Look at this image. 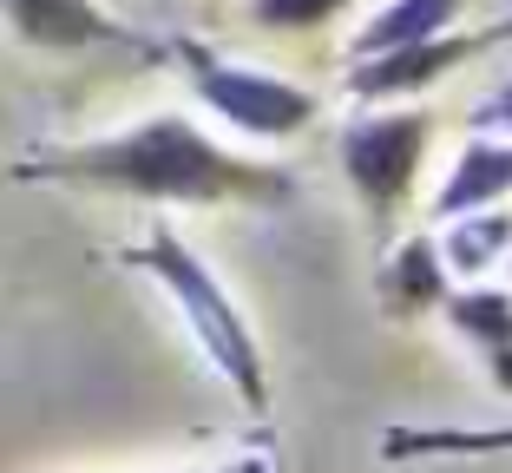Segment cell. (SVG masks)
<instances>
[{
  "label": "cell",
  "mask_w": 512,
  "mask_h": 473,
  "mask_svg": "<svg viewBox=\"0 0 512 473\" xmlns=\"http://www.w3.org/2000/svg\"><path fill=\"white\" fill-rule=\"evenodd\" d=\"M14 178L79 184V191H112V198H138V204H256V211L289 204L302 191L296 171L230 152L184 112H158V119H138L106 138L27 152L14 165Z\"/></svg>",
  "instance_id": "1"
},
{
  "label": "cell",
  "mask_w": 512,
  "mask_h": 473,
  "mask_svg": "<svg viewBox=\"0 0 512 473\" xmlns=\"http://www.w3.org/2000/svg\"><path fill=\"white\" fill-rule=\"evenodd\" d=\"M119 263H125V270H138V276H151V283L171 296V309H178L184 329L197 336L204 362L230 382V395H237L243 408H250V414L270 408V368H263V342H256L250 316L237 309V296L217 283V270L184 244L178 230L151 224L145 244L119 250Z\"/></svg>",
  "instance_id": "2"
},
{
  "label": "cell",
  "mask_w": 512,
  "mask_h": 473,
  "mask_svg": "<svg viewBox=\"0 0 512 473\" xmlns=\"http://www.w3.org/2000/svg\"><path fill=\"white\" fill-rule=\"evenodd\" d=\"M165 53L184 66L197 99L224 125H237L243 138H296V132H309L316 112H322V99L309 86L276 79V73H263V66H237V60H224V53H211L204 40H191V33H178Z\"/></svg>",
  "instance_id": "3"
},
{
  "label": "cell",
  "mask_w": 512,
  "mask_h": 473,
  "mask_svg": "<svg viewBox=\"0 0 512 473\" xmlns=\"http://www.w3.org/2000/svg\"><path fill=\"white\" fill-rule=\"evenodd\" d=\"M427 138H434V112H368V119L342 125V171L355 184L362 211L375 217V230H388V217L407 204L414 178H421V158H427Z\"/></svg>",
  "instance_id": "4"
},
{
  "label": "cell",
  "mask_w": 512,
  "mask_h": 473,
  "mask_svg": "<svg viewBox=\"0 0 512 473\" xmlns=\"http://www.w3.org/2000/svg\"><path fill=\"white\" fill-rule=\"evenodd\" d=\"M0 20L33 53H92V46H125V53H165L151 33L112 20L99 0H0Z\"/></svg>",
  "instance_id": "5"
},
{
  "label": "cell",
  "mask_w": 512,
  "mask_h": 473,
  "mask_svg": "<svg viewBox=\"0 0 512 473\" xmlns=\"http://www.w3.org/2000/svg\"><path fill=\"white\" fill-rule=\"evenodd\" d=\"M486 46V33H434V40H407L388 53H368V60H348V92L381 106V99H407V92H427L434 79H447L453 66H467Z\"/></svg>",
  "instance_id": "6"
},
{
  "label": "cell",
  "mask_w": 512,
  "mask_h": 473,
  "mask_svg": "<svg viewBox=\"0 0 512 473\" xmlns=\"http://www.w3.org/2000/svg\"><path fill=\"white\" fill-rule=\"evenodd\" d=\"M512 198V138H493V132H473L453 158L447 184L434 191V217H467V211H486V204H506Z\"/></svg>",
  "instance_id": "7"
},
{
  "label": "cell",
  "mask_w": 512,
  "mask_h": 473,
  "mask_svg": "<svg viewBox=\"0 0 512 473\" xmlns=\"http://www.w3.org/2000/svg\"><path fill=\"white\" fill-rule=\"evenodd\" d=\"M375 296H381V316H394V322H414V316L447 303V263H440L434 237L394 244L388 263H381V276H375Z\"/></svg>",
  "instance_id": "8"
},
{
  "label": "cell",
  "mask_w": 512,
  "mask_h": 473,
  "mask_svg": "<svg viewBox=\"0 0 512 473\" xmlns=\"http://www.w3.org/2000/svg\"><path fill=\"white\" fill-rule=\"evenodd\" d=\"M460 7H467V0H388V7L348 40V60H368V53H388V46H407V40H434V33L453 27Z\"/></svg>",
  "instance_id": "9"
},
{
  "label": "cell",
  "mask_w": 512,
  "mask_h": 473,
  "mask_svg": "<svg viewBox=\"0 0 512 473\" xmlns=\"http://www.w3.org/2000/svg\"><path fill=\"white\" fill-rule=\"evenodd\" d=\"M440 263L460 276H480L486 263H499L512 250V211L486 204V211H467V217H447V244H434Z\"/></svg>",
  "instance_id": "10"
},
{
  "label": "cell",
  "mask_w": 512,
  "mask_h": 473,
  "mask_svg": "<svg viewBox=\"0 0 512 473\" xmlns=\"http://www.w3.org/2000/svg\"><path fill=\"white\" fill-rule=\"evenodd\" d=\"M440 454H512V428H388L381 460H440Z\"/></svg>",
  "instance_id": "11"
},
{
  "label": "cell",
  "mask_w": 512,
  "mask_h": 473,
  "mask_svg": "<svg viewBox=\"0 0 512 473\" xmlns=\"http://www.w3.org/2000/svg\"><path fill=\"white\" fill-rule=\"evenodd\" d=\"M440 316L473 342V349H493V342H512V290H493V283H473V290H447Z\"/></svg>",
  "instance_id": "12"
},
{
  "label": "cell",
  "mask_w": 512,
  "mask_h": 473,
  "mask_svg": "<svg viewBox=\"0 0 512 473\" xmlns=\"http://www.w3.org/2000/svg\"><path fill=\"white\" fill-rule=\"evenodd\" d=\"M348 0H256L250 14L256 27H270V33H302V27H322V20H335Z\"/></svg>",
  "instance_id": "13"
},
{
  "label": "cell",
  "mask_w": 512,
  "mask_h": 473,
  "mask_svg": "<svg viewBox=\"0 0 512 473\" xmlns=\"http://www.w3.org/2000/svg\"><path fill=\"white\" fill-rule=\"evenodd\" d=\"M473 125H480V132H512V79L486 99L480 112H473Z\"/></svg>",
  "instance_id": "14"
},
{
  "label": "cell",
  "mask_w": 512,
  "mask_h": 473,
  "mask_svg": "<svg viewBox=\"0 0 512 473\" xmlns=\"http://www.w3.org/2000/svg\"><path fill=\"white\" fill-rule=\"evenodd\" d=\"M486 362V382L499 388V395H512V342H493V349H480Z\"/></svg>",
  "instance_id": "15"
},
{
  "label": "cell",
  "mask_w": 512,
  "mask_h": 473,
  "mask_svg": "<svg viewBox=\"0 0 512 473\" xmlns=\"http://www.w3.org/2000/svg\"><path fill=\"white\" fill-rule=\"evenodd\" d=\"M204 473H276V467H270V454H237V460H224V467H204Z\"/></svg>",
  "instance_id": "16"
},
{
  "label": "cell",
  "mask_w": 512,
  "mask_h": 473,
  "mask_svg": "<svg viewBox=\"0 0 512 473\" xmlns=\"http://www.w3.org/2000/svg\"><path fill=\"white\" fill-rule=\"evenodd\" d=\"M486 40H512V20H499V27H493V33H486Z\"/></svg>",
  "instance_id": "17"
}]
</instances>
